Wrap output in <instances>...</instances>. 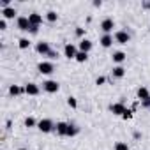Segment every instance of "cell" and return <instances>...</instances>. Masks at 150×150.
Segmentation results:
<instances>
[{
    "instance_id": "4316f807",
    "label": "cell",
    "mask_w": 150,
    "mask_h": 150,
    "mask_svg": "<svg viewBox=\"0 0 150 150\" xmlns=\"http://www.w3.org/2000/svg\"><path fill=\"white\" fill-rule=\"evenodd\" d=\"M76 35H78V37H83V35H85V28L78 27V28H76Z\"/></svg>"
},
{
    "instance_id": "603a6c76",
    "label": "cell",
    "mask_w": 150,
    "mask_h": 150,
    "mask_svg": "<svg viewBox=\"0 0 150 150\" xmlns=\"http://www.w3.org/2000/svg\"><path fill=\"white\" fill-rule=\"evenodd\" d=\"M76 62H87L88 60V53H83V51H78V55H76V58H74Z\"/></svg>"
},
{
    "instance_id": "9c48e42d",
    "label": "cell",
    "mask_w": 150,
    "mask_h": 150,
    "mask_svg": "<svg viewBox=\"0 0 150 150\" xmlns=\"http://www.w3.org/2000/svg\"><path fill=\"white\" fill-rule=\"evenodd\" d=\"M110 110L113 111V115H118V117H122L124 113H125V106H124V103H115V104H111L110 106Z\"/></svg>"
},
{
    "instance_id": "484cf974",
    "label": "cell",
    "mask_w": 150,
    "mask_h": 150,
    "mask_svg": "<svg viewBox=\"0 0 150 150\" xmlns=\"http://www.w3.org/2000/svg\"><path fill=\"white\" fill-rule=\"evenodd\" d=\"M115 150H129V145L124 143V141H118V143L115 145Z\"/></svg>"
},
{
    "instance_id": "d6986e66",
    "label": "cell",
    "mask_w": 150,
    "mask_h": 150,
    "mask_svg": "<svg viewBox=\"0 0 150 150\" xmlns=\"http://www.w3.org/2000/svg\"><path fill=\"white\" fill-rule=\"evenodd\" d=\"M25 92V88H21V87H18V85H11L9 87V94L11 96H20V94H23Z\"/></svg>"
},
{
    "instance_id": "d4e9b609",
    "label": "cell",
    "mask_w": 150,
    "mask_h": 150,
    "mask_svg": "<svg viewBox=\"0 0 150 150\" xmlns=\"http://www.w3.org/2000/svg\"><path fill=\"white\" fill-rule=\"evenodd\" d=\"M67 104L74 110V108H78V101H76V97H67Z\"/></svg>"
},
{
    "instance_id": "8fae6325",
    "label": "cell",
    "mask_w": 150,
    "mask_h": 150,
    "mask_svg": "<svg viewBox=\"0 0 150 150\" xmlns=\"http://www.w3.org/2000/svg\"><path fill=\"white\" fill-rule=\"evenodd\" d=\"M28 20H30V25H35V27H41V23H42V16L39 13L28 14Z\"/></svg>"
},
{
    "instance_id": "9a60e30c",
    "label": "cell",
    "mask_w": 150,
    "mask_h": 150,
    "mask_svg": "<svg viewBox=\"0 0 150 150\" xmlns=\"http://www.w3.org/2000/svg\"><path fill=\"white\" fill-rule=\"evenodd\" d=\"M90 50H92V41H88V39H81V41H80V51L88 53Z\"/></svg>"
},
{
    "instance_id": "8992f818",
    "label": "cell",
    "mask_w": 150,
    "mask_h": 150,
    "mask_svg": "<svg viewBox=\"0 0 150 150\" xmlns=\"http://www.w3.org/2000/svg\"><path fill=\"white\" fill-rule=\"evenodd\" d=\"M64 55H65L69 60H71V58H76V55H78V48L74 46V44H71V42H69V44H65V46H64Z\"/></svg>"
},
{
    "instance_id": "cb8c5ba5",
    "label": "cell",
    "mask_w": 150,
    "mask_h": 150,
    "mask_svg": "<svg viewBox=\"0 0 150 150\" xmlns=\"http://www.w3.org/2000/svg\"><path fill=\"white\" fill-rule=\"evenodd\" d=\"M39 122H35V118H32V117H28V118H25V127H35Z\"/></svg>"
},
{
    "instance_id": "5b68a950",
    "label": "cell",
    "mask_w": 150,
    "mask_h": 150,
    "mask_svg": "<svg viewBox=\"0 0 150 150\" xmlns=\"http://www.w3.org/2000/svg\"><path fill=\"white\" fill-rule=\"evenodd\" d=\"M37 71H39L41 74H51V72L55 71V65H53L51 62H39Z\"/></svg>"
},
{
    "instance_id": "30bf717a",
    "label": "cell",
    "mask_w": 150,
    "mask_h": 150,
    "mask_svg": "<svg viewBox=\"0 0 150 150\" xmlns=\"http://www.w3.org/2000/svg\"><path fill=\"white\" fill-rule=\"evenodd\" d=\"M2 16H4V20H13L14 16H16V9L14 7H2Z\"/></svg>"
},
{
    "instance_id": "7c38bea8",
    "label": "cell",
    "mask_w": 150,
    "mask_h": 150,
    "mask_svg": "<svg viewBox=\"0 0 150 150\" xmlns=\"http://www.w3.org/2000/svg\"><path fill=\"white\" fill-rule=\"evenodd\" d=\"M113 41H115V39H113V35H111V34H104V35L101 37V41H99V42H101V46H103V48H110V46L113 44Z\"/></svg>"
},
{
    "instance_id": "3957f363",
    "label": "cell",
    "mask_w": 150,
    "mask_h": 150,
    "mask_svg": "<svg viewBox=\"0 0 150 150\" xmlns=\"http://www.w3.org/2000/svg\"><path fill=\"white\" fill-rule=\"evenodd\" d=\"M42 88H44L48 94H55V92H58L60 85H58V81H55V80H48V81L42 83Z\"/></svg>"
},
{
    "instance_id": "2e32d148",
    "label": "cell",
    "mask_w": 150,
    "mask_h": 150,
    "mask_svg": "<svg viewBox=\"0 0 150 150\" xmlns=\"http://www.w3.org/2000/svg\"><path fill=\"white\" fill-rule=\"evenodd\" d=\"M111 74H113L115 78H124V76H125V69H124L122 65H115L113 71H111Z\"/></svg>"
},
{
    "instance_id": "f546056e",
    "label": "cell",
    "mask_w": 150,
    "mask_h": 150,
    "mask_svg": "<svg viewBox=\"0 0 150 150\" xmlns=\"http://www.w3.org/2000/svg\"><path fill=\"white\" fill-rule=\"evenodd\" d=\"M48 57H50V58H51V60H55V58H58V53H57V51H53V50H51V51H50V53H48Z\"/></svg>"
},
{
    "instance_id": "4fadbf2b",
    "label": "cell",
    "mask_w": 150,
    "mask_h": 150,
    "mask_svg": "<svg viewBox=\"0 0 150 150\" xmlns=\"http://www.w3.org/2000/svg\"><path fill=\"white\" fill-rule=\"evenodd\" d=\"M25 94L27 96H37L39 94V87L35 83H27L25 85Z\"/></svg>"
},
{
    "instance_id": "4dcf8cb0",
    "label": "cell",
    "mask_w": 150,
    "mask_h": 150,
    "mask_svg": "<svg viewBox=\"0 0 150 150\" xmlns=\"http://www.w3.org/2000/svg\"><path fill=\"white\" fill-rule=\"evenodd\" d=\"M104 81H106V78H104V76H99V78L96 80V85H104Z\"/></svg>"
},
{
    "instance_id": "d6a6232c",
    "label": "cell",
    "mask_w": 150,
    "mask_h": 150,
    "mask_svg": "<svg viewBox=\"0 0 150 150\" xmlns=\"http://www.w3.org/2000/svg\"><path fill=\"white\" fill-rule=\"evenodd\" d=\"M141 106H143V108H148V110H150V99L143 101V103H141Z\"/></svg>"
},
{
    "instance_id": "44dd1931",
    "label": "cell",
    "mask_w": 150,
    "mask_h": 150,
    "mask_svg": "<svg viewBox=\"0 0 150 150\" xmlns=\"http://www.w3.org/2000/svg\"><path fill=\"white\" fill-rule=\"evenodd\" d=\"M46 20H48L50 23H55V21L58 20V14H57L55 11H48V13H46Z\"/></svg>"
},
{
    "instance_id": "836d02e7",
    "label": "cell",
    "mask_w": 150,
    "mask_h": 150,
    "mask_svg": "<svg viewBox=\"0 0 150 150\" xmlns=\"http://www.w3.org/2000/svg\"><path fill=\"white\" fill-rule=\"evenodd\" d=\"M20 150H25V148H20Z\"/></svg>"
},
{
    "instance_id": "52a82bcc",
    "label": "cell",
    "mask_w": 150,
    "mask_h": 150,
    "mask_svg": "<svg viewBox=\"0 0 150 150\" xmlns=\"http://www.w3.org/2000/svg\"><path fill=\"white\" fill-rule=\"evenodd\" d=\"M115 28V23H113V20L111 18H106V20H103L101 21V30L104 32V34H111V30Z\"/></svg>"
},
{
    "instance_id": "ffe728a7",
    "label": "cell",
    "mask_w": 150,
    "mask_h": 150,
    "mask_svg": "<svg viewBox=\"0 0 150 150\" xmlns=\"http://www.w3.org/2000/svg\"><path fill=\"white\" fill-rule=\"evenodd\" d=\"M76 134H78V127L74 125V124H69V125H67V134H65V136L72 138V136H76Z\"/></svg>"
},
{
    "instance_id": "277c9868",
    "label": "cell",
    "mask_w": 150,
    "mask_h": 150,
    "mask_svg": "<svg viewBox=\"0 0 150 150\" xmlns=\"http://www.w3.org/2000/svg\"><path fill=\"white\" fill-rule=\"evenodd\" d=\"M16 27L20 30H23V32H28L30 30V20H28V16H20L16 20Z\"/></svg>"
},
{
    "instance_id": "ac0fdd59",
    "label": "cell",
    "mask_w": 150,
    "mask_h": 150,
    "mask_svg": "<svg viewBox=\"0 0 150 150\" xmlns=\"http://www.w3.org/2000/svg\"><path fill=\"white\" fill-rule=\"evenodd\" d=\"M125 57H127V55H125L124 51H115V53H113V62H115V64H122V62L125 60Z\"/></svg>"
},
{
    "instance_id": "83f0119b",
    "label": "cell",
    "mask_w": 150,
    "mask_h": 150,
    "mask_svg": "<svg viewBox=\"0 0 150 150\" xmlns=\"http://www.w3.org/2000/svg\"><path fill=\"white\" fill-rule=\"evenodd\" d=\"M131 117H132V110H125V113L122 115V118H125V120H127V118H131Z\"/></svg>"
},
{
    "instance_id": "7a4b0ae2",
    "label": "cell",
    "mask_w": 150,
    "mask_h": 150,
    "mask_svg": "<svg viewBox=\"0 0 150 150\" xmlns=\"http://www.w3.org/2000/svg\"><path fill=\"white\" fill-rule=\"evenodd\" d=\"M113 39H115V42H118V44H127V42L131 41V35H129L125 30H118V32H115Z\"/></svg>"
},
{
    "instance_id": "ba28073f",
    "label": "cell",
    "mask_w": 150,
    "mask_h": 150,
    "mask_svg": "<svg viewBox=\"0 0 150 150\" xmlns=\"http://www.w3.org/2000/svg\"><path fill=\"white\" fill-rule=\"evenodd\" d=\"M35 50H37V53H41V55H46V57H48V53L51 51V48H50V42H46V41H39V42L35 44Z\"/></svg>"
},
{
    "instance_id": "e0dca14e",
    "label": "cell",
    "mask_w": 150,
    "mask_h": 150,
    "mask_svg": "<svg viewBox=\"0 0 150 150\" xmlns=\"http://www.w3.org/2000/svg\"><path fill=\"white\" fill-rule=\"evenodd\" d=\"M67 125H69L67 122H57V127H55V129H57V132H58L60 136H65V134H67Z\"/></svg>"
},
{
    "instance_id": "1f68e13d",
    "label": "cell",
    "mask_w": 150,
    "mask_h": 150,
    "mask_svg": "<svg viewBox=\"0 0 150 150\" xmlns=\"http://www.w3.org/2000/svg\"><path fill=\"white\" fill-rule=\"evenodd\" d=\"M7 28V21L6 20H0V30H6Z\"/></svg>"
},
{
    "instance_id": "6da1fadb",
    "label": "cell",
    "mask_w": 150,
    "mask_h": 150,
    "mask_svg": "<svg viewBox=\"0 0 150 150\" xmlns=\"http://www.w3.org/2000/svg\"><path fill=\"white\" fill-rule=\"evenodd\" d=\"M55 127H57V125H55L53 120H50V118H42V120H39V124H37V129H39L41 132H51Z\"/></svg>"
},
{
    "instance_id": "5bb4252c",
    "label": "cell",
    "mask_w": 150,
    "mask_h": 150,
    "mask_svg": "<svg viewBox=\"0 0 150 150\" xmlns=\"http://www.w3.org/2000/svg\"><path fill=\"white\" fill-rule=\"evenodd\" d=\"M136 94H138V99H139L141 103H143V101H146V99H150V92H148V88H146V87H139Z\"/></svg>"
},
{
    "instance_id": "7402d4cb",
    "label": "cell",
    "mask_w": 150,
    "mask_h": 150,
    "mask_svg": "<svg viewBox=\"0 0 150 150\" xmlns=\"http://www.w3.org/2000/svg\"><path fill=\"white\" fill-rule=\"evenodd\" d=\"M18 46H20L21 50H27V48H30V41H28L27 37H21V39L18 41Z\"/></svg>"
},
{
    "instance_id": "f1b7e54d",
    "label": "cell",
    "mask_w": 150,
    "mask_h": 150,
    "mask_svg": "<svg viewBox=\"0 0 150 150\" xmlns=\"http://www.w3.org/2000/svg\"><path fill=\"white\" fill-rule=\"evenodd\" d=\"M28 32H30V34H34V35H35V34H37V32H39V27H35V25H30V30H28Z\"/></svg>"
}]
</instances>
